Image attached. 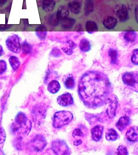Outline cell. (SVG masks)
<instances>
[{"instance_id": "6da1fadb", "label": "cell", "mask_w": 138, "mask_h": 155, "mask_svg": "<svg viewBox=\"0 0 138 155\" xmlns=\"http://www.w3.org/2000/svg\"><path fill=\"white\" fill-rule=\"evenodd\" d=\"M111 92L108 78L100 71H88L79 82V97L84 105L90 108L100 107L107 103Z\"/></svg>"}, {"instance_id": "7a4b0ae2", "label": "cell", "mask_w": 138, "mask_h": 155, "mask_svg": "<svg viewBox=\"0 0 138 155\" xmlns=\"http://www.w3.org/2000/svg\"><path fill=\"white\" fill-rule=\"evenodd\" d=\"M32 128L31 121L22 113L17 115L12 125V132L18 138H22L28 135Z\"/></svg>"}, {"instance_id": "3957f363", "label": "cell", "mask_w": 138, "mask_h": 155, "mask_svg": "<svg viewBox=\"0 0 138 155\" xmlns=\"http://www.w3.org/2000/svg\"><path fill=\"white\" fill-rule=\"evenodd\" d=\"M73 117V115L70 111H58L54 114L53 117V127L56 128H61L70 123Z\"/></svg>"}, {"instance_id": "277c9868", "label": "cell", "mask_w": 138, "mask_h": 155, "mask_svg": "<svg viewBox=\"0 0 138 155\" xmlns=\"http://www.w3.org/2000/svg\"><path fill=\"white\" fill-rule=\"evenodd\" d=\"M7 48L11 51L14 53H20L21 49L20 39L19 36L14 35L8 36L5 41Z\"/></svg>"}, {"instance_id": "5b68a950", "label": "cell", "mask_w": 138, "mask_h": 155, "mask_svg": "<svg viewBox=\"0 0 138 155\" xmlns=\"http://www.w3.org/2000/svg\"><path fill=\"white\" fill-rule=\"evenodd\" d=\"M47 142L45 138L41 135H37L34 137L29 142L28 146L33 151H42L46 146Z\"/></svg>"}, {"instance_id": "8992f818", "label": "cell", "mask_w": 138, "mask_h": 155, "mask_svg": "<svg viewBox=\"0 0 138 155\" xmlns=\"http://www.w3.org/2000/svg\"><path fill=\"white\" fill-rule=\"evenodd\" d=\"M52 150L57 155H69L71 152L66 142L61 140H56L53 142Z\"/></svg>"}, {"instance_id": "52a82bcc", "label": "cell", "mask_w": 138, "mask_h": 155, "mask_svg": "<svg viewBox=\"0 0 138 155\" xmlns=\"http://www.w3.org/2000/svg\"><path fill=\"white\" fill-rule=\"evenodd\" d=\"M122 79L125 84L137 90L138 76L137 71L126 73L122 76Z\"/></svg>"}, {"instance_id": "ba28073f", "label": "cell", "mask_w": 138, "mask_h": 155, "mask_svg": "<svg viewBox=\"0 0 138 155\" xmlns=\"http://www.w3.org/2000/svg\"><path fill=\"white\" fill-rule=\"evenodd\" d=\"M45 110L42 105H37L32 110V115L34 122L40 124L44 120L45 115Z\"/></svg>"}, {"instance_id": "9c48e42d", "label": "cell", "mask_w": 138, "mask_h": 155, "mask_svg": "<svg viewBox=\"0 0 138 155\" xmlns=\"http://www.w3.org/2000/svg\"><path fill=\"white\" fill-rule=\"evenodd\" d=\"M115 14L121 22H124L129 18V13L126 6L124 4H119L116 6L114 10Z\"/></svg>"}, {"instance_id": "30bf717a", "label": "cell", "mask_w": 138, "mask_h": 155, "mask_svg": "<svg viewBox=\"0 0 138 155\" xmlns=\"http://www.w3.org/2000/svg\"><path fill=\"white\" fill-rule=\"evenodd\" d=\"M107 103H109V107L106 110V113L110 118H113L116 116V111L118 105L117 97L114 96L113 97L109 98Z\"/></svg>"}, {"instance_id": "8fae6325", "label": "cell", "mask_w": 138, "mask_h": 155, "mask_svg": "<svg viewBox=\"0 0 138 155\" xmlns=\"http://www.w3.org/2000/svg\"><path fill=\"white\" fill-rule=\"evenodd\" d=\"M57 102L60 106L66 107L73 104V98L69 93H66L59 96L57 98Z\"/></svg>"}, {"instance_id": "7c38bea8", "label": "cell", "mask_w": 138, "mask_h": 155, "mask_svg": "<svg viewBox=\"0 0 138 155\" xmlns=\"http://www.w3.org/2000/svg\"><path fill=\"white\" fill-rule=\"evenodd\" d=\"M127 140L132 142L137 141L138 139V128L136 126L130 127L127 130L126 134Z\"/></svg>"}, {"instance_id": "4fadbf2b", "label": "cell", "mask_w": 138, "mask_h": 155, "mask_svg": "<svg viewBox=\"0 0 138 155\" xmlns=\"http://www.w3.org/2000/svg\"><path fill=\"white\" fill-rule=\"evenodd\" d=\"M104 127L100 125L95 126L91 130L92 138L95 141L101 139L103 132Z\"/></svg>"}, {"instance_id": "5bb4252c", "label": "cell", "mask_w": 138, "mask_h": 155, "mask_svg": "<svg viewBox=\"0 0 138 155\" xmlns=\"http://www.w3.org/2000/svg\"><path fill=\"white\" fill-rule=\"evenodd\" d=\"M83 0H74L68 4L69 9L71 13L74 14H78L80 12Z\"/></svg>"}, {"instance_id": "9a60e30c", "label": "cell", "mask_w": 138, "mask_h": 155, "mask_svg": "<svg viewBox=\"0 0 138 155\" xmlns=\"http://www.w3.org/2000/svg\"><path fill=\"white\" fill-rule=\"evenodd\" d=\"M130 120L127 116L122 117L119 120L116 124V126L117 129L120 131H123L130 124Z\"/></svg>"}, {"instance_id": "2e32d148", "label": "cell", "mask_w": 138, "mask_h": 155, "mask_svg": "<svg viewBox=\"0 0 138 155\" xmlns=\"http://www.w3.org/2000/svg\"><path fill=\"white\" fill-rule=\"evenodd\" d=\"M103 25L106 28L111 30L116 27L117 24V20L114 17L109 16L104 19Z\"/></svg>"}, {"instance_id": "e0dca14e", "label": "cell", "mask_w": 138, "mask_h": 155, "mask_svg": "<svg viewBox=\"0 0 138 155\" xmlns=\"http://www.w3.org/2000/svg\"><path fill=\"white\" fill-rule=\"evenodd\" d=\"M68 8L65 6H61L56 13L57 18L60 21L67 18L69 15Z\"/></svg>"}, {"instance_id": "ac0fdd59", "label": "cell", "mask_w": 138, "mask_h": 155, "mask_svg": "<svg viewBox=\"0 0 138 155\" xmlns=\"http://www.w3.org/2000/svg\"><path fill=\"white\" fill-rule=\"evenodd\" d=\"M56 6V2L54 0H43L42 8L45 12H52L54 10Z\"/></svg>"}, {"instance_id": "d6986e66", "label": "cell", "mask_w": 138, "mask_h": 155, "mask_svg": "<svg viewBox=\"0 0 138 155\" xmlns=\"http://www.w3.org/2000/svg\"><path fill=\"white\" fill-rule=\"evenodd\" d=\"M79 48L83 53L89 52L91 48V45L90 41L88 39L82 38L80 42Z\"/></svg>"}, {"instance_id": "ffe728a7", "label": "cell", "mask_w": 138, "mask_h": 155, "mask_svg": "<svg viewBox=\"0 0 138 155\" xmlns=\"http://www.w3.org/2000/svg\"><path fill=\"white\" fill-rule=\"evenodd\" d=\"M60 83L56 80L52 81L48 84V91L52 94H55L58 93L60 90Z\"/></svg>"}, {"instance_id": "44dd1931", "label": "cell", "mask_w": 138, "mask_h": 155, "mask_svg": "<svg viewBox=\"0 0 138 155\" xmlns=\"http://www.w3.org/2000/svg\"><path fill=\"white\" fill-rule=\"evenodd\" d=\"M36 35L40 39H45L47 35L46 28L43 25L38 26L36 29Z\"/></svg>"}, {"instance_id": "7402d4cb", "label": "cell", "mask_w": 138, "mask_h": 155, "mask_svg": "<svg viewBox=\"0 0 138 155\" xmlns=\"http://www.w3.org/2000/svg\"><path fill=\"white\" fill-rule=\"evenodd\" d=\"M108 55L111 59L112 65H116L118 61V53L117 50L114 48H110L108 51Z\"/></svg>"}, {"instance_id": "603a6c76", "label": "cell", "mask_w": 138, "mask_h": 155, "mask_svg": "<svg viewBox=\"0 0 138 155\" xmlns=\"http://www.w3.org/2000/svg\"><path fill=\"white\" fill-rule=\"evenodd\" d=\"M65 87L68 89H72L75 87V81L73 76L71 74L68 75L64 81Z\"/></svg>"}, {"instance_id": "cb8c5ba5", "label": "cell", "mask_w": 138, "mask_h": 155, "mask_svg": "<svg viewBox=\"0 0 138 155\" xmlns=\"http://www.w3.org/2000/svg\"><path fill=\"white\" fill-rule=\"evenodd\" d=\"M86 28L87 32L90 34L96 32L98 29L96 23L92 21H89L86 22Z\"/></svg>"}, {"instance_id": "d4e9b609", "label": "cell", "mask_w": 138, "mask_h": 155, "mask_svg": "<svg viewBox=\"0 0 138 155\" xmlns=\"http://www.w3.org/2000/svg\"><path fill=\"white\" fill-rule=\"evenodd\" d=\"M123 38L126 42H135L137 38L136 32L134 31H128L124 33Z\"/></svg>"}, {"instance_id": "484cf974", "label": "cell", "mask_w": 138, "mask_h": 155, "mask_svg": "<svg viewBox=\"0 0 138 155\" xmlns=\"http://www.w3.org/2000/svg\"><path fill=\"white\" fill-rule=\"evenodd\" d=\"M106 139L110 141H115L118 138L119 135L117 131L113 128L108 129L106 133Z\"/></svg>"}, {"instance_id": "4316f807", "label": "cell", "mask_w": 138, "mask_h": 155, "mask_svg": "<svg viewBox=\"0 0 138 155\" xmlns=\"http://www.w3.org/2000/svg\"><path fill=\"white\" fill-rule=\"evenodd\" d=\"M61 25L64 29H68L71 28L74 25L76 20L73 18H66L61 21Z\"/></svg>"}, {"instance_id": "83f0119b", "label": "cell", "mask_w": 138, "mask_h": 155, "mask_svg": "<svg viewBox=\"0 0 138 155\" xmlns=\"http://www.w3.org/2000/svg\"><path fill=\"white\" fill-rule=\"evenodd\" d=\"M84 8L86 15L90 14L94 9V0H86Z\"/></svg>"}, {"instance_id": "f1b7e54d", "label": "cell", "mask_w": 138, "mask_h": 155, "mask_svg": "<svg viewBox=\"0 0 138 155\" xmlns=\"http://www.w3.org/2000/svg\"><path fill=\"white\" fill-rule=\"evenodd\" d=\"M9 61L12 68L14 70H16L20 66V60L19 58L15 56H12L10 57L9 59Z\"/></svg>"}, {"instance_id": "f546056e", "label": "cell", "mask_w": 138, "mask_h": 155, "mask_svg": "<svg viewBox=\"0 0 138 155\" xmlns=\"http://www.w3.org/2000/svg\"><path fill=\"white\" fill-rule=\"evenodd\" d=\"M47 21L48 24L53 26H56L59 25L60 21L57 18L56 13L50 15L47 18Z\"/></svg>"}, {"instance_id": "4dcf8cb0", "label": "cell", "mask_w": 138, "mask_h": 155, "mask_svg": "<svg viewBox=\"0 0 138 155\" xmlns=\"http://www.w3.org/2000/svg\"><path fill=\"white\" fill-rule=\"evenodd\" d=\"M21 48L23 53L27 54H30L32 52V47L27 41H25L22 43Z\"/></svg>"}, {"instance_id": "1f68e13d", "label": "cell", "mask_w": 138, "mask_h": 155, "mask_svg": "<svg viewBox=\"0 0 138 155\" xmlns=\"http://www.w3.org/2000/svg\"><path fill=\"white\" fill-rule=\"evenodd\" d=\"M132 62L134 65H138V49L136 48L133 51V55L131 58Z\"/></svg>"}, {"instance_id": "d6a6232c", "label": "cell", "mask_w": 138, "mask_h": 155, "mask_svg": "<svg viewBox=\"0 0 138 155\" xmlns=\"http://www.w3.org/2000/svg\"><path fill=\"white\" fill-rule=\"evenodd\" d=\"M62 53L61 51L57 47H54L52 49L50 52V54L54 58H59L62 55Z\"/></svg>"}, {"instance_id": "836d02e7", "label": "cell", "mask_w": 138, "mask_h": 155, "mask_svg": "<svg viewBox=\"0 0 138 155\" xmlns=\"http://www.w3.org/2000/svg\"><path fill=\"white\" fill-rule=\"evenodd\" d=\"M117 154L128 155V153L126 147L123 145H119L117 149Z\"/></svg>"}, {"instance_id": "e575fe53", "label": "cell", "mask_w": 138, "mask_h": 155, "mask_svg": "<svg viewBox=\"0 0 138 155\" xmlns=\"http://www.w3.org/2000/svg\"><path fill=\"white\" fill-rule=\"evenodd\" d=\"M7 69V63L5 61L0 60V75L4 73Z\"/></svg>"}, {"instance_id": "d590c367", "label": "cell", "mask_w": 138, "mask_h": 155, "mask_svg": "<svg viewBox=\"0 0 138 155\" xmlns=\"http://www.w3.org/2000/svg\"><path fill=\"white\" fill-rule=\"evenodd\" d=\"M6 133L4 128L0 127V144L3 143L6 139Z\"/></svg>"}, {"instance_id": "8d00e7d4", "label": "cell", "mask_w": 138, "mask_h": 155, "mask_svg": "<svg viewBox=\"0 0 138 155\" xmlns=\"http://www.w3.org/2000/svg\"><path fill=\"white\" fill-rule=\"evenodd\" d=\"M72 136L76 137H83V132L79 128H76L73 130L72 133Z\"/></svg>"}, {"instance_id": "74e56055", "label": "cell", "mask_w": 138, "mask_h": 155, "mask_svg": "<svg viewBox=\"0 0 138 155\" xmlns=\"http://www.w3.org/2000/svg\"><path fill=\"white\" fill-rule=\"evenodd\" d=\"M62 50L68 55H71L73 53V49L69 47H63Z\"/></svg>"}, {"instance_id": "f35d334b", "label": "cell", "mask_w": 138, "mask_h": 155, "mask_svg": "<svg viewBox=\"0 0 138 155\" xmlns=\"http://www.w3.org/2000/svg\"><path fill=\"white\" fill-rule=\"evenodd\" d=\"M67 43L69 45V47L72 48V49H74L77 46L76 44L73 41H71V40H69V41H67Z\"/></svg>"}, {"instance_id": "ab89813d", "label": "cell", "mask_w": 138, "mask_h": 155, "mask_svg": "<svg viewBox=\"0 0 138 155\" xmlns=\"http://www.w3.org/2000/svg\"><path fill=\"white\" fill-rule=\"evenodd\" d=\"M10 27L9 26H9H7V25H0V30H7V29L9 28Z\"/></svg>"}, {"instance_id": "60d3db41", "label": "cell", "mask_w": 138, "mask_h": 155, "mask_svg": "<svg viewBox=\"0 0 138 155\" xmlns=\"http://www.w3.org/2000/svg\"><path fill=\"white\" fill-rule=\"evenodd\" d=\"M82 143V141L81 139H79L76 141H74V145H76V146H78V145H80Z\"/></svg>"}, {"instance_id": "b9f144b4", "label": "cell", "mask_w": 138, "mask_h": 155, "mask_svg": "<svg viewBox=\"0 0 138 155\" xmlns=\"http://www.w3.org/2000/svg\"><path fill=\"white\" fill-rule=\"evenodd\" d=\"M8 1V0H0V7H2Z\"/></svg>"}, {"instance_id": "7bdbcfd3", "label": "cell", "mask_w": 138, "mask_h": 155, "mask_svg": "<svg viewBox=\"0 0 138 155\" xmlns=\"http://www.w3.org/2000/svg\"><path fill=\"white\" fill-rule=\"evenodd\" d=\"M4 54V50L2 46L0 45V57L2 56Z\"/></svg>"}, {"instance_id": "ee69618b", "label": "cell", "mask_w": 138, "mask_h": 155, "mask_svg": "<svg viewBox=\"0 0 138 155\" xmlns=\"http://www.w3.org/2000/svg\"><path fill=\"white\" fill-rule=\"evenodd\" d=\"M135 15L136 16V21H138V8L137 7H136L135 9Z\"/></svg>"}, {"instance_id": "f6af8a7d", "label": "cell", "mask_w": 138, "mask_h": 155, "mask_svg": "<svg viewBox=\"0 0 138 155\" xmlns=\"http://www.w3.org/2000/svg\"><path fill=\"white\" fill-rule=\"evenodd\" d=\"M77 31H80L83 30V28H82V26H80V25H79L77 28Z\"/></svg>"}]
</instances>
